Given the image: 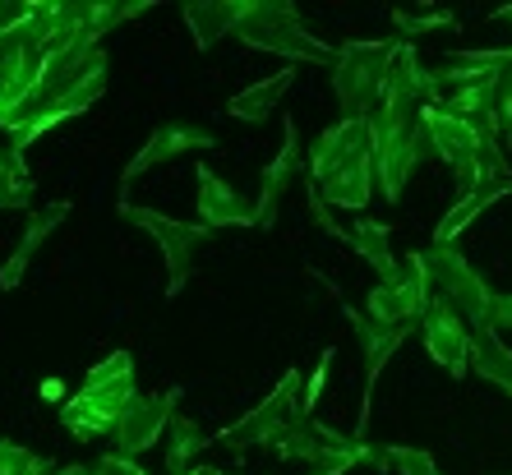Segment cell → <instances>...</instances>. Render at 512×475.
<instances>
[{
	"label": "cell",
	"instance_id": "obj_1",
	"mask_svg": "<svg viewBox=\"0 0 512 475\" xmlns=\"http://www.w3.org/2000/svg\"><path fill=\"white\" fill-rule=\"evenodd\" d=\"M107 79H111V60L97 37H79L70 47L47 51L42 70H37V84L28 88V97L10 116L0 120V130L10 134V153L24 157L33 148V139L56 130L60 120L84 116L97 97L107 93Z\"/></svg>",
	"mask_w": 512,
	"mask_h": 475
},
{
	"label": "cell",
	"instance_id": "obj_2",
	"mask_svg": "<svg viewBox=\"0 0 512 475\" xmlns=\"http://www.w3.org/2000/svg\"><path fill=\"white\" fill-rule=\"evenodd\" d=\"M310 185L319 199L365 213L379 185V153H374V125L370 116H342L337 125L314 139L310 148Z\"/></svg>",
	"mask_w": 512,
	"mask_h": 475
},
{
	"label": "cell",
	"instance_id": "obj_3",
	"mask_svg": "<svg viewBox=\"0 0 512 475\" xmlns=\"http://www.w3.org/2000/svg\"><path fill=\"white\" fill-rule=\"evenodd\" d=\"M134 397H139V388H134L130 351H111L102 365L88 369V379L79 383L70 402H60V425L70 429L74 439H102L120 425Z\"/></svg>",
	"mask_w": 512,
	"mask_h": 475
},
{
	"label": "cell",
	"instance_id": "obj_4",
	"mask_svg": "<svg viewBox=\"0 0 512 475\" xmlns=\"http://www.w3.org/2000/svg\"><path fill=\"white\" fill-rule=\"evenodd\" d=\"M406 259L420 268L429 296L443 300V305H453L471 328L494 323V300H499V291L471 268V259H466L457 245H425V250H411Z\"/></svg>",
	"mask_w": 512,
	"mask_h": 475
},
{
	"label": "cell",
	"instance_id": "obj_5",
	"mask_svg": "<svg viewBox=\"0 0 512 475\" xmlns=\"http://www.w3.org/2000/svg\"><path fill=\"white\" fill-rule=\"evenodd\" d=\"M236 37L254 51H273L282 60H310V65H333V47H323L319 33L305 28L291 0H245V19L236 24Z\"/></svg>",
	"mask_w": 512,
	"mask_h": 475
},
{
	"label": "cell",
	"instance_id": "obj_6",
	"mask_svg": "<svg viewBox=\"0 0 512 475\" xmlns=\"http://www.w3.org/2000/svg\"><path fill=\"white\" fill-rule=\"evenodd\" d=\"M300 420H310V411H305V379H300V369L291 365L282 379H277V388L268 392L254 411H245L240 420H231L227 429H217L213 443L217 448H227V452L277 448Z\"/></svg>",
	"mask_w": 512,
	"mask_h": 475
},
{
	"label": "cell",
	"instance_id": "obj_7",
	"mask_svg": "<svg viewBox=\"0 0 512 475\" xmlns=\"http://www.w3.org/2000/svg\"><path fill=\"white\" fill-rule=\"evenodd\" d=\"M273 452L286 457V462H300L310 475H342L360 462H370L374 471H388V448H374L370 439H356V434H342L333 425H319L314 416L300 420Z\"/></svg>",
	"mask_w": 512,
	"mask_h": 475
},
{
	"label": "cell",
	"instance_id": "obj_8",
	"mask_svg": "<svg viewBox=\"0 0 512 475\" xmlns=\"http://www.w3.org/2000/svg\"><path fill=\"white\" fill-rule=\"evenodd\" d=\"M420 111L379 107L370 116L374 153H379V190L388 203H402V190H406V180H411V171L434 157V143H429V130H425V116H420Z\"/></svg>",
	"mask_w": 512,
	"mask_h": 475
},
{
	"label": "cell",
	"instance_id": "obj_9",
	"mask_svg": "<svg viewBox=\"0 0 512 475\" xmlns=\"http://www.w3.org/2000/svg\"><path fill=\"white\" fill-rule=\"evenodd\" d=\"M393 42H342L333 51V97L346 116H374L383 102Z\"/></svg>",
	"mask_w": 512,
	"mask_h": 475
},
{
	"label": "cell",
	"instance_id": "obj_10",
	"mask_svg": "<svg viewBox=\"0 0 512 475\" xmlns=\"http://www.w3.org/2000/svg\"><path fill=\"white\" fill-rule=\"evenodd\" d=\"M120 213L162 245V259H167V296H180L194 273V259H199V250L208 245L213 231L203 222H176V217L157 213V208H134L130 199H120Z\"/></svg>",
	"mask_w": 512,
	"mask_h": 475
},
{
	"label": "cell",
	"instance_id": "obj_11",
	"mask_svg": "<svg viewBox=\"0 0 512 475\" xmlns=\"http://www.w3.org/2000/svg\"><path fill=\"white\" fill-rule=\"evenodd\" d=\"M180 411V388H167V392H139L130 406H125V416H120V425L111 429V452L116 457H139V452H148L162 434L171 429V420H176Z\"/></svg>",
	"mask_w": 512,
	"mask_h": 475
},
{
	"label": "cell",
	"instance_id": "obj_12",
	"mask_svg": "<svg viewBox=\"0 0 512 475\" xmlns=\"http://www.w3.org/2000/svg\"><path fill=\"white\" fill-rule=\"evenodd\" d=\"M425 305H429L425 277H420V268L411 259H406L393 277L374 282V291L365 296V314H370L374 323H388V328H402V323L420 328V319H425Z\"/></svg>",
	"mask_w": 512,
	"mask_h": 475
},
{
	"label": "cell",
	"instance_id": "obj_13",
	"mask_svg": "<svg viewBox=\"0 0 512 475\" xmlns=\"http://www.w3.org/2000/svg\"><path fill=\"white\" fill-rule=\"evenodd\" d=\"M337 300H342V296H337ZM342 314L351 319V328H356V337H360V351H365V406H360L356 439H370V397H374V383H379L383 365L393 360L397 346H402L411 333H420V328H411V323H402V328L374 323L370 314H360V309H356V305H346V300H342Z\"/></svg>",
	"mask_w": 512,
	"mask_h": 475
},
{
	"label": "cell",
	"instance_id": "obj_14",
	"mask_svg": "<svg viewBox=\"0 0 512 475\" xmlns=\"http://www.w3.org/2000/svg\"><path fill=\"white\" fill-rule=\"evenodd\" d=\"M420 337H425L429 360H439L453 379H462L466 369H471V323H466L453 305H443V300L429 296L425 319H420Z\"/></svg>",
	"mask_w": 512,
	"mask_h": 475
},
{
	"label": "cell",
	"instance_id": "obj_15",
	"mask_svg": "<svg viewBox=\"0 0 512 475\" xmlns=\"http://www.w3.org/2000/svg\"><path fill=\"white\" fill-rule=\"evenodd\" d=\"M213 134L203 130V125H180V120H167V125H157L153 134H148V143H143L139 153L130 157V167L120 171V190H130L134 180L143 176V171L162 167V162H176L180 153H194V148H213Z\"/></svg>",
	"mask_w": 512,
	"mask_h": 475
},
{
	"label": "cell",
	"instance_id": "obj_16",
	"mask_svg": "<svg viewBox=\"0 0 512 475\" xmlns=\"http://www.w3.org/2000/svg\"><path fill=\"white\" fill-rule=\"evenodd\" d=\"M300 167H305V157H300V130L296 120L286 116V139H282V153L263 167L259 176V199H254V226L259 231H268V226L277 222V208H282V194L291 190V180L300 176Z\"/></svg>",
	"mask_w": 512,
	"mask_h": 475
},
{
	"label": "cell",
	"instance_id": "obj_17",
	"mask_svg": "<svg viewBox=\"0 0 512 475\" xmlns=\"http://www.w3.org/2000/svg\"><path fill=\"white\" fill-rule=\"evenodd\" d=\"M429 102V70H420V56L411 42L397 37L393 56H388V74H383V102L388 111H420Z\"/></svg>",
	"mask_w": 512,
	"mask_h": 475
},
{
	"label": "cell",
	"instance_id": "obj_18",
	"mask_svg": "<svg viewBox=\"0 0 512 475\" xmlns=\"http://www.w3.org/2000/svg\"><path fill=\"white\" fill-rule=\"evenodd\" d=\"M194 176H199V217L208 231H217V226H254V203L236 185H227L213 167H199Z\"/></svg>",
	"mask_w": 512,
	"mask_h": 475
},
{
	"label": "cell",
	"instance_id": "obj_19",
	"mask_svg": "<svg viewBox=\"0 0 512 475\" xmlns=\"http://www.w3.org/2000/svg\"><path fill=\"white\" fill-rule=\"evenodd\" d=\"M70 217V203L65 199H56V203H47V208H37L33 213V222L24 226V236H19V245H14V254L5 263H0V291H14V286L24 282V273L33 268V259H37V250L47 245V236L56 231L60 222Z\"/></svg>",
	"mask_w": 512,
	"mask_h": 475
},
{
	"label": "cell",
	"instance_id": "obj_20",
	"mask_svg": "<svg viewBox=\"0 0 512 475\" xmlns=\"http://www.w3.org/2000/svg\"><path fill=\"white\" fill-rule=\"evenodd\" d=\"M180 14L194 33V47L208 51L222 37H236V24L245 19V0H190V5H180Z\"/></svg>",
	"mask_w": 512,
	"mask_h": 475
},
{
	"label": "cell",
	"instance_id": "obj_21",
	"mask_svg": "<svg viewBox=\"0 0 512 475\" xmlns=\"http://www.w3.org/2000/svg\"><path fill=\"white\" fill-rule=\"evenodd\" d=\"M420 116H425V130H429V143H434V157H439V162L462 167V162H471V157L480 153V139H476V130H471V120L448 116V111H439V107H425Z\"/></svg>",
	"mask_w": 512,
	"mask_h": 475
},
{
	"label": "cell",
	"instance_id": "obj_22",
	"mask_svg": "<svg viewBox=\"0 0 512 475\" xmlns=\"http://www.w3.org/2000/svg\"><path fill=\"white\" fill-rule=\"evenodd\" d=\"M508 190H512V176H494V180H485V185H476L471 194H462V199L448 208V217H439V226H434V245H453L466 226L476 222L489 203H499Z\"/></svg>",
	"mask_w": 512,
	"mask_h": 475
},
{
	"label": "cell",
	"instance_id": "obj_23",
	"mask_svg": "<svg viewBox=\"0 0 512 475\" xmlns=\"http://www.w3.org/2000/svg\"><path fill=\"white\" fill-rule=\"evenodd\" d=\"M471 369H476L480 379H489L494 388H503L512 397V351L503 346V337H499L494 323L471 328Z\"/></svg>",
	"mask_w": 512,
	"mask_h": 475
},
{
	"label": "cell",
	"instance_id": "obj_24",
	"mask_svg": "<svg viewBox=\"0 0 512 475\" xmlns=\"http://www.w3.org/2000/svg\"><path fill=\"white\" fill-rule=\"evenodd\" d=\"M351 250L379 273V282L402 268L393 254V231H388V222H374V217H356V222H351Z\"/></svg>",
	"mask_w": 512,
	"mask_h": 475
},
{
	"label": "cell",
	"instance_id": "obj_25",
	"mask_svg": "<svg viewBox=\"0 0 512 475\" xmlns=\"http://www.w3.org/2000/svg\"><path fill=\"white\" fill-rule=\"evenodd\" d=\"M291 79H296V70H282V74H273V79H263V84H254V88H245V93H236L227 102V116H236V120H268L277 111V102H282V93L291 88Z\"/></svg>",
	"mask_w": 512,
	"mask_h": 475
},
{
	"label": "cell",
	"instance_id": "obj_26",
	"mask_svg": "<svg viewBox=\"0 0 512 475\" xmlns=\"http://www.w3.org/2000/svg\"><path fill=\"white\" fill-rule=\"evenodd\" d=\"M167 439H171L167 443V471L171 475H185L194 457L213 443V434H208V429H203L194 416H180V411H176V420H171V429H167Z\"/></svg>",
	"mask_w": 512,
	"mask_h": 475
},
{
	"label": "cell",
	"instance_id": "obj_27",
	"mask_svg": "<svg viewBox=\"0 0 512 475\" xmlns=\"http://www.w3.org/2000/svg\"><path fill=\"white\" fill-rule=\"evenodd\" d=\"M0 208H33V176L10 148H0Z\"/></svg>",
	"mask_w": 512,
	"mask_h": 475
},
{
	"label": "cell",
	"instance_id": "obj_28",
	"mask_svg": "<svg viewBox=\"0 0 512 475\" xmlns=\"http://www.w3.org/2000/svg\"><path fill=\"white\" fill-rule=\"evenodd\" d=\"M148 10H153V0H130V5H120V0H88V33L102 42V33H111L125 19H139Z\"/></svg>",
	"mask_w": 512,
	"mask_h": 475
},
{
	"label": "cell",
	"instance_id": "obj_29",
	"mask_svg": "<svg viewBox=\"0 0 512 475\" xmlns=\"http://www.w3.org/2000/svg\"><path fill=\"white\" fill-rule=\"evenodd\" d=\"M56 466H51V457H42V452H28L19 448V443L0 439V475H51Z\"/></svg>",
	"mask_w": 512,
	"mask_h": 475
},
{
	"label": "cell",
	"instance_id": "obj_30",
	"mask_svg": "<svg viewBox=\"0 0 512 475\" xmlns=\"http://www.w3.org/2000/svg\"><path fill=\"white\" fill-rule=\"evenodd\" d=\"M397 33H439V28H453L457 19L448 10H393Z\"/></svg>",
	"mask_w": 512,
	"mask_h": 475
},
{
	"label": "cell",
	"instance_id": "obj_31",
	"mask_svg": "<svg viewBox=\"0 0 512 475\" xmlns=\"http://www.w3.org/2000/svg\"><path fill=\"white\" fill-rule=\"evenodd\" d=\"M388 466H397L402 475H443L425 448H388Z\"/></svg>",
	"mask_w": 512,
	"mask_h": 475
},
{
	"label": "cell",
	"instance_id": "obj_32",
	"mask_svg": "<svg viewBox=\"0 0 512 475\" xmlns=\"http://www.w3.org/2000/svg\"><path fill=\"white\" fill-rule=\"evenodd\" d=\"M93 475H148L143 466H134L130 457H116V452H107V457H97L93 466H88Z\"/></svg>",
	"mask_w": 512,
	"mask_h": 475
},
{
	"label": "cell",
	"instance_id": "obj_33",
	"mask_svg": "<svg viewBox=\"0 0 512 475\" xmlns=\"http://www.w3.org/2000/svg\"><path fill=\"white\" fill-rule=\"evenodd\" d=\"M328 365H333V346L319 356V369L310 374V383H305V411H314V402H319V392H323V383H328Z\"/></svg>",
	"mask_w": 512,
	"mask_h": 475
},
{
	"label": "cell",
	"instance_id": "obj_34",
	"mask_svg": "<svg viewBox=\"0 0 512 475\" xmlns=\"http://www.w3.org/2000/svg\"><path fill=\"white\" fill-rule=\"evenodd\" d=\"M494 328H512V296L494 300Z\"/></svg>",
	"mask_w": 512,
	"mask_h": 475
},
{
	"label": "cell",
	"instance_id": "obj_35",
	"mask_svg": "<svg viewBox=\"0 0 512 475\" xmlns=\"http://www.w3.org/2000/svg\"><path fill=\"white\" fill-rule=\"evenodd\" d=\"M185 475H231V471H217V466H194V471H185Z\"/></svg>",
	"mask_w": 512,
	"mask_h": 475
},
{
	"label": "cell",
	"instance_id": "obj_36",
	"mask_svg": "<svg viewBox=\"0 0 512 475\" xmlns=\"http://www.w3.org/2000/svg\"><path fill=\"white\" fill-rule=\"evenodd\" d=\"M494 19H508V24H512V5H499V10H494Z\"/></svg>",
	"mask_w": 512,
	"mask_h": 475
},
{
	"label": "cell",
	"instance_id": "obj_37",
	"mask_svg": "<svg viewBox=\"0 0 512 475\" xmlns=\"http://www.w3.org/2000/svg\"><path fill=\"white\" fill-rule=\"evenodd\" d=\"M508 475H512V471H508Z\"/></svg>",
	"mask_w": 512,
	"mask_h": 475
}]
</instances>
